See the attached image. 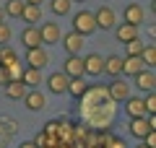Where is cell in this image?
<instances>
[{
  "label": "cell",
  "instance_id": "1",
  "mask_svg": "<svg viewBox=\"0 0 156 148\" xmlns=\"http://www.w3.org/2000/svg\"><path fill=\"white\" fill-rule=\"evenodd\" d=\"M73 31L81 34V37H89V34L96 31V21H94V13L81 8L78 13H73Z\"/></svg>",
  "mask_w": 156,
  "mask_h": 148
},
{
  "label": "cell",
  "instance_id": "2",
  "mask_svg": "<svg viewBox=\"0 0 156 148\" xmlns=\"http://www.w3.org/2000/svg\"><path fill=\"white\" fill-rule=\"evenodd\" d=\"M115 11H112V8L109 5H101L99 8V11H94V21H96V29H104V31H107V29H115Z\"/></svg>",
  "mask_w": 156,
  "mask_h": 148
},
{
  "label": "cell",
  "instance_id": "3",
  "mask_svg": "<svg viewBox=\"0 0 156 148\" xmlns=\"http://www.w3.org/2000/svg\"><path fill=\"white\" fill-rule=\"evenodd\" d=\"M26 62H29V68L44 70V68L50 65V55H47L42 47H34V49H29V52H26Z\"/></svg>",
  "mask_w": 156,
  "mask_h": 148
},
{
  "label": "cell",
  "instance_id": "4",
  "mask_svg": "<svg viewBox=\"0 0 156 148\" xmlns=\"http://www.w3.org/2000/svg\"><path fill=\"white\" fill-rule=\"evenodd\" d=\"M39 37H42V44H57L62 34H60V26L55 21H44L42 29H39Z\"/></svg>",
  "mask_w": 156,
  "mask_h": 148
},
{
  "label": "cell",
  "instance_id": "5",
  "mask_svg": "<svg viewBox=\"0 0 156 148\" xmlns=\"http://www.w3.org/2000/svg\"><path fill=\"white\" fill-rule=\"evenodd\" d=\"M83 73L86 76H101V73H104V57L96 55V52L86 55L83 57Z\"/></svg>",
  "mask_w": 156,
  "mask_h": 148
},
{
  "label": "cell",
  "instance_id": "6",
  "mask_svg": "<svg viewBox=\"0 0 156 148\" xmlns=\"http://www.w3.org/2000/svg\"><path fill=\"white\" fill-rule=\"evenodd\" d=\"M62 73H65L68 78H78V76H83V57H78V55H68V60L62 62Z\"/></svg>",
  "mask_w": 156,
  "mask_h": 148
},
{
  "label": "cell",
  "instance_id": "7",
  "mask_svg": "<svg viewBox=\"0 0 156 148\" xmlns=\"http://www.w3.org/2000/svg\"><path fill=\"white\" fill-rule=\"evenodd\" d=\"M128 96H130V83L115 78V81L109 83V99H112V101H125Z\"/></svg>",
  "mask_w": 156,
  "mask_h": 148
},
{
  "label": "cell",
  "instance_id": "8",
  "mask_svg": "<svg viewBox=\"0 0 156 148\" xmlns=\"http://www.w3.org/2000/svg\"><path fill=\"white\" fill-rule=\"evenodd\" d=\"M60 39H62V47H65L68 55H78V52L83 49V37H81V34H76V31L65 34V37H60Z\"/></svg>",
  "mask_w": 156,
  "mask_h": 148
},
{
  "label": "cell",
  "instance_id": "9",
  "mask_svg": "<svg viewBox=\"0 0 156 148\" xmlns=\"http://www.w3.org/2000/svg\"><path fill=\"white\" fill-rule=\"evenodd\" d=\"M47 88H50L52 93H65V91H68V76H65L62 70L52 73V76L47 78Z\"/></svg>",
  "mask_w": 156,
  "mask_h": 148
},
{
  "label": "cell",
  "instance_id": "10",
  "mask_svg": "<svg viewBox=\"0 0 156 148\" xmlns=\"http://www.w3.org/2000/svg\"><path fill=\"white\" fill-rule=\"evenodd\" d=\"M21 44L26 49H34V47H42V37H39V29L37 26H26L21 31Z\"/></svg>",
  "mask_w": 156,
  "mask_h": 148
},
{
  "label": "cell",
  "instance_id": "11",
  "mask_svg": "<svg viewBox=\"0 0 156 148\" xmlns=\"http://www.w3.org/2000/svg\"><path fill=\"white\" fill-rule=\"evenodd\" d=\"M140 70H146L140 55H128V57H122V73H125V76H138Z\"/></svg>",
  "mask_w": 156,
  "mask_h": 148
},
{
  "label": "cell",
  "instance_id": "12",
  "mask_svg": "<svg viewBox=\"0 0 156 148\" xmlns=\"http://www.w3.org/2000/svg\"><path fill=\"white\" fill-rule=\"evenodd\" d=\"M133 78H135V83H138V88L146 91V93L156 88V73L151 70V68H148V70H140L138 76H133Z\"/></svg>",
  "mask_w": 156,
  "mask_h": 148
},
{
  "label": "cell",
  "instance_id": "13",
  "mask_svg": "<svg viewBox=\"0 0 156 148\" xmlns=\"http://www.w3.org/2000/svg\"><path fill=\"white\" fill-rule=\"evenodd\" d=\"M23 104H26V109H31V112H42L47 107V99H44V93H39V91H26Z\"/></svg>",
  "mask_w": 156,
  "mask_h": 148
},
{
  "label": "cell",
  "instance_id": "14",
  "mask_svg": "<svg viewBox=\"0 0 156 148\" xmlns=\"http://www.w3.org/2000/svg\"><path fill=\"white\" fill-rule=\"evenodd\" d=\"M125 21L133 23V26H140V23L146 21V11L138 3H130V5H125Z\"/></svg>",
  "mask_w": 156,
  "mask_h": 148
},
{
  "label": "cell",
  "instance_id": "15",
  "mask_svg": "<svg viewBox=\"0 0 156 148\" xmlns=\"http://www.w3.org/2000/svg\"><path fill=\"white\" fill-rule=\"evenodd\" d=\"M125 112H128V117H146L143 96H128L125 99Z\"/></svg>",
  "mask_w": 156,
  "mask_h": 148
},
{
  "label": "cell",
  "instance_id": "16",
  "mask_svg": "<svg viewBox=\"0 0 156 148\" xmlns=\"http://www.w3.org/2000/svg\"><path fill=\"white\" fill-rule=\"evenodd\" d=\"M115 37H117V42H130V39H135L138 37V26H133V23H120V26H115Z\"/></svg>",
  "mask_w": 156,
  "mask_h": 148
},
{
  "label": "cell",
  "instance_id": "17",
  "mask_svg": "<svg viewBox=\"0 0 156 148\" xmlns=\"http://www.w3.org/2000/svg\"><path fill=\"white\" fill-rule=\"evenodd\" d=\"M86 91H89V83L83 81V76L78 78H68V93H73L76 99H83Z\"/></svg>",
  "mask_w": 156,
  "mask_h": 148
},
{
  "label": "cell",
  "instance_id": "18",
  "mask_svg": "<svg viewBox=\"0 0 156 148\" xmlns=\"http://www.w3.org/2000/svg\"><path fill=\"white\" fill-rule=\"evenodd\" d=\"M148 130H154V127L146 122V117H130V135H135V138L143 140V135H146Z\"/></svg>",
  "mask_w": 156,
  "mask_h": 148
},
{
  "label": "cell",
  "instance_id": "19",
  "mask_svg": "<svg viewBox=\"0 0 156 148\" xmlns=\"http://www.w3.org/2000/svg\"><path fill=\"white\" fill-rule=\"evenodd\" d=\"M104 73H107V76H112V78L122 76V57H120V55H109L104 60Z\"/></svg>",
  "mask_w": 156,
  "mask_h": 148
},
{
  "label": "cell",
  "instance_id": "20",
  "mask_svg": "<svg viewBox=\"0 0 156 148\" xmlns=\"http://www.w3.org/2000/svg\"><path fill=\"white\" fill-rule=\"evenodd\" d=\"M21 18L29 23V26H34L37 21H42V5H31V3H26L21 11Z\"/></svg>",
  "mask_w": 156,
  "mask_h": 148
},
{
  "label": "cell",
  "instance_id": "21",
  "mask_svg": "<svg viewBox=\"0 0 156 148\" xmlns=\"http://www.w3.org/2000/svg\"><path fill=\"white\" fill-rule=\"evenodd\" d=\"M26 83L23 81H8L5 83V93H8V99H23L26 96Z\"/></svg>",
  "mask_w": 156,
  "mask_h": 148
},
{
  "label": "cell",
  "instance_id": "22",
  "mask_svg": "<svg viewBox=\"0 0 156 148\" xmlns=\"http://www.w3.org/2000/svg\"><path fill=\"white\" fill-rule=\"evenodd\" d=\"M21 81L26 83V88H37L39 83H42V70H37V68H26V70L21 73Z\"/></svg>",
  "mask_w": 156,
  "mask_h": 148
},
{
  "label": "cell",
  "instance_id": "23",
  "mask_svg": "<svg viewBox=\"0 0 156 148\" xmlns=\"http://www.w3.org/2000/svg\"><path fill=\"white\" fill-rule=\"evenodd\" d=\"M18 60V55H16V49L13 47H8V44H3V47H0V65H13V62Z\"/></svg>",
  "mask_w": 156,
  "mask_h": 148
},
{
  "label": "cell",
  "instance_id": "24",
  "mask_svg": "<svg viewBox=\"0 0 156 148\" xmlns=\"http://www.w3.org/2000/svg\"><path fill=\"white\" fill-rule=\"evenodd\" d=\"M50 8H52V13H55V16H68V13H70V8H73V0H52Z\"/></svg>",
  "mask_w": 156,
  "mask_h": 148
},
{
  "label": "cell",
  "instance_id": "25",
  "mask_svg": "<svg viewBox=\"0 0 156 148\" xmlns=\"http://www.w3.org/2000/svg\"><path fill=\"white\" fill-rule=\"evenodd\" d=\"M140 60H143L146 68H151V70H154V65H156V47H154V44H146V47H143Z\"/></svg>",
  "mask_w": 156,
  "mask_h": 148
},
{
  "label": "cell",
  "instance_id": "26",
  "mask_svg": "<svg viewBox=\"0 0 156 148\" xmlns=\"http://www.w3.org/2000/svg\"><path fill=\"white\" fill-rule=\"evenodd\" d=\"M23 5H26V0H8V5H5V16H11V18H21Z\"/></svg>",
  "mask_w": 156,
  "mask_h": 148
},
{
  "label": "cell",
  "instance_id": "27",
  "mask_svg": "<svg viewBox=\"0 0 156 148\" xmlns=\"http://www.w3.org/2000/svg\"><path fill=\"white\" fill-rule=\"evenodd\" d=\"M125 47H128V55H140L143 47H146V42H140V37H135V39H130V42H125Z\"/></svg>",
  "mask_w": 156,
  "mask_h": 148
},
{
  "label": "cell",
  "instance_id": "28",
  "mask_svg": "<svg viewBox=\"0 0 156 148\" xmlns=\"http://www.w3.org/2000/svg\"><path fill=\"white\" fill-rule=\"evenodd\" d=\"M143 107H146V115H154L156 112V93L148 91V96L143 99Z\"/></svg>",
  "mask_w": 156,
  "mask_h": 148
},
{
  "label": "cell",
  "instance_id": "29",
  "mask_svg": "<svg viewBox=\"0 0 156 148\" xmlns=\"http://www.w3.org/2000/svg\"><path fill=\"white\" fill-rule=\"evenodd\" d=\"M11 37H13L11 26H8V23L3 21V23H0V47H3V44H8V42H11Z\"/></svg>",
  "mask_w": 156,
  "mask_h": 148
},
{
  "label": "cell",
  "instance_id": "30",
  "mask_svg": "<svg viewBox=\"0 0 156 148\" xmlns=\"http://www.w3.org/2000/svg\"><path fill=\"white\" fill-rule=\"evenodd\" d=\"M8 81H11V73H8V68H5V65H0V83L5 86Z\"/></svg>",
  "mask_w": 156,
  "mask_h": 148
},
{
  "label": "cell",
  "instance_id": "31",
  "mask_svg": "<svg viewBox=\"0 0 156 148\" xmlns=\"http://www.w3.org/2000/svg\"><path fill=\"white\" fill-rule=\"evenodd\" d=\"M18 148H39V143H34V140H26V143H21Z\"/></svg>",
  "mask_w": 156,
  "mask_h": 148
},
{
  "label": "cell",
  "instance_id": "32",
  "mask_svg": "<svg viewBox=\"0 0 156 148\" xmlns=\"http://www.w3.org/2000/svg\"><path fill=\"white\" fill-rule=\"evenodd\" d=\"M26 3H31V5H42V0H26Z\"/></svg>",
  "mask_w": 156,
  "mask_h": 148
},
{
  "label": "cell",
  "instance_id": "33",
  "mask_svg": "<svg viewBox=\"0 0 156 148\" xmlns=\"http://www.w3.org/2000/svg\"><path fill=\"white\" fill-rule=\"evenodd\" d=\"M3 21H5V11H0V23H3Z\"/></svg>",
  "mask_w": 156,
  "mask_h": 148
},
{
  "label": "cell",
  "instance_id": "34",
  "mask_svg": "<svg viewBox=\"0 0 156 148\" xmlns=\"http://www.w3.org/2000/svg\"><path fill=\"white\" fill-rule=\"evenodd\" d=\"M73 3H86V0H73Z\"/></svg>",
  "mask_w": 156,
  "mask_h": 148
},
{
  "label": "cell",
  "instance_id": "35",
  "mask_svg": "<svg viewBox=\"0 0 156 148\" xmlns=\"http://www.w3.org/2000/svg\"><path fill=\"white\" fill-rule=\"evenodd\" d=\"M135 148H148V146H135Z\"/></svg>",
  "mask_w": 156,
  "mask_h": 148
}]
</instances>
